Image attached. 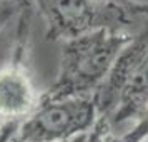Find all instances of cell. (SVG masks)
<instances>
[{"label":"cell","mask_w":148,"mask_h":142,"mask_svg":"<svg viewBox=\"0 0 148 142\" xmlns=\"http://www.w3.org/2000/svg\"><path fill=\"white\" fill-rule=\"evenodd\" d=\"M115 141H116L115 130L100 119L97 121L92 132L88 134V142H115Z\"/></svg>","instance_id":"obj_7"},{"label":"cell","mask_w":148,"mask_h":142,"mask_svg":"<svg viewBox=\"0 0 148 142\" xmlns=\"http://www.w3.org/2000/svg\"><path fill=\"white\" fill-rule=\"evenodd\" d=\"M132 39L133 34L128 32L95 30L63 42L57 79L42 97L95 95Z\"/></svg>","instance_id":"obj_1"},{"label":"cell","mask_w":148,"mask_h":142,"mask_svg":"<svg viewBox=\"0 0 148 142\" xmlns=\"http://www.w3.org/2000/svg\"><path fill=\"white\" fill-rule=\"evenodd\" d=\"M148 139V105L143 107L133 121V127L120 137L121 142H141Z\"/></svg>","instance_id":"obj_6"},{"label":"cell","mask_w":148,"mask_h":142,"mask_svg":"<svg viewBox=\"0 0 148 142\" xmlns=\"http://www.w3.org/2000/svg\"><path fill=\"white\" fill-rule=\"evenodd\" d=\"M47 24V37L67 42L95 30L136 34L148 24V7L98 0H35Z\"/></svg>","instance_id":"obj_3"},{"label":"cell","mask_w":148,"mask_h":142,"mask_svg":"<svg viewBox=\"0 0 148 142\" xmlns=\"http://www.w3.org/2000/svg\"><path fill=\"white\" fill-rule=\"evenodd\" d=\"M67 142H88V134H83V135H78L75 139H70Z\"/></svg>","instance_id":"obj_11"},{"label":"cell","mask_w":148,"mask_h":142,"mask_svg":"<svg viewBox=\"0 0 148 142\" xmlns=\"http://www.w3.org/2000/svg\"><path fill=\"white\" fill-rule=\"evenodd\" d=\"M20 124H5L0 130V142H12Z\"/></svg>","instance_id":"obj_9"},{"label":"cell","mask_w":148,"mask_h":142,"mask_svg":"<svg viewBox=\"0 0 148 142\" xmlns=\"http://www.w3.org/2000/svg\"><path fill=\"white\" fill-rule=\"evenodd\" d=\"M98 121L93 95L42 97L40 105L17 129L12 142H67L90 134Z\"/></svg>","instance_id":"obj_4"},{"label":"cell","mask_w":148,"mask_h":142,"mask_svg":"<svg viewBox=\"0 0 148 142\" xmlns=\"http://www.w3.org/2000/svg\"><path fill=\"white\" fill-rule=\"evenodd\" d=\"M42 95L22 64L0 69V117L7 124H20L40 105Z\"/></svg>","instance_id":"obj_5"},{"label":"cell","mask_w":148,"mask_h":142,"mask_svg":"<svg viewBox=\"0 0 148 142\" xmlns=\"http://www.w3.org/2000/svg\"><path fill=\"white\" fill-rule=\"evenodd\" d=\"M93 97L98 119L113 130L116 125L135 121L148 105V24L121 50Z\"/></svg>","instance_id":"obj_2"},{"label":"cell","mask_w":148,"mask_h":142,"mask_svg":"<svg viewBox=\"0 0 148 142\" xmlns=\"http://www.w3.org/2000/svg\"><path fill=\"white\" fill-rule=\"evenodd\" d=\"M115 142H121L120 137H116V141H115ZM141 142H148V139H145V141H141Z\"/></svg>","instance_id":"obj_12"},{"label":"cell","mask_w":148,"mask_h":142,"mask_svg":"<svg viewBox=\"0 0 148 142\" xmlns=\"http://www.w3.org/2000/svg\"><path fill=\"white\" fill-rule=\"evenodd\" d=\"M103 3H123V5H136V7H148V0H98Z\"/></svg>","instance_id":"obj_10"},{"label":"cell","mask_w":148,"mask_h":142,"mask_svg":"<svg viewBox=\"0 0 148 142\" xmlns=\"http://www.w3.org/2000/svg\"><path fill=\"white\" fill-rule=\"evenodd\" d=\"M22 7H23V0H0V32Z\"/></svg>","instance_id":"obj_8"}]
</instances>
